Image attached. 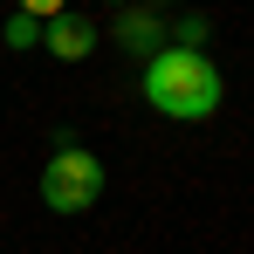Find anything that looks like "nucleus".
I'll return each instance as SVG.
<instances>
[{
    "mask_svg": "<svg viewBox=\"0 0 254 254\" xmlns=\"http://www.w3.org/2000/svg\"><path fill=\"white\" fill-rule=\"evenodd\" d=\"M96 42H103V35H96V21H83L76 7H69V14H55V21H42V48H48V55H62V62H83Z\"/></svg>",
    "mask_w": 254,
    "mask_h": 254,
    "instance_id": "4",
    "label": "nucleus"
},
{
    "mask_svg": "<svg viewBox=\"0 0 254 254\" xmlns=\"http://www.w3.org/2000/svg\"><path fill=\"white\" fill-rule=\"evenodd\" d=\"M0 42L7 48H42V21H35V14H14V21L0 28Z\"/></svg>",
    "mask_w": 254,
    "mask_h": 254,
    "instance_id": "6",
    "label": "nucleus"
},
{
    "mask_svg": "<svg viewBox=\"0 0 254 254\" xmlns=\"http://www.w3.org/2000/svg\"><path fill=\"white\" fill-rule=\"evenodd\" d=\"M103 7H137V0H103Z\"/></svg>",
    "mask_w": 254,
    "mask_h": 254,
    "instance_id": "8",
    "label": "nucleus"
},
{
    "mask_svg": "<svg viewBox=\"0 0 254 254\" xmlns=\"http://www.w3.org/2000/svg\"><path fill=\"white\" fill-rule=\"evenodd\" d=\"M110 35H117V48L124 55H137V62H151L158 48H165V14L158 7H117V21H110Z\"/></svg>",
    "mask_w": 254,
    "mask_h": 254,
    "instance_id": "3",
    "label": "nucleus"
},
{
    "mask_svg": "<svg viewBox=\"0 0 254 254\" xmlns=\"http://www.w3.org/2000/svg\"><path fill=\"white\" fill-rule=\"evenodd\" d=\"M14 14H35V21H55V14H69V0H14Z\"/></svg>",
    "mask_w": 254,
    "mask_h": 254,
    "instance_id": "7",
    "label": "nucleus"
},
{
    "mask_svg": "<svg viewBox=\"0 0 254 254\" xmlns=\"http://www.w3.org/2000/svg\"><path fill=\"white\" fill-rule=\"evenodd\" d=\"M35 186H42L48 213H89L103 199V158H96L89 144H69V130H62V144L48 151V165H42Z\"/></svg>",
    "mask_w": 254,
    "mask_h": 254,
    "instance_id": "2",
    "label": "nucleus"
},
{
    "mask_svg": "<svg viewBox=\"0 0 254 254\" xmlns=\"http://www.w3.org/2000/svg\"><path fill=\"white\" fill-rule=\"evenodd\" d=\"M144 7H158V0H144Z\"/></svg>",
    "mask_w": 254,
    "mask_h": 254,
    "instance_id": "9",
    "label": "nucleus"
},
{
    "mask_svg": "<svg viewBox=\"0 0 254 254\" xmlns=\"http://www.w3.org/2000/svg\"><path fill=\"white\" fill-rule=\"evenodd\" d=\"M206 35H213L206 14H179V21H165V42L172 48H199V55H206Z\"/></svg>",
    "mask_w": 254,
    "mask_h": 254,
    "instance_id": "5",
    "label": "nucleus"
},
{
    "mask_svg": "<svg viewBox=\"0 0 254 254\" xmlns=\"http://www.w3.org/2000/svg\"><path fill=\"white\" fill-rule=\"evenodd\" d=\"M144 103L158 110V117H172V124H199V117H213L220 110V69H213V55H199V48H158L151 62H144Z\"/></svg>",
    "mask_w": 254,
    "mask_h": 254,
    "instance_id": "1",
    "label": "nucleus"
}]
</instances>
